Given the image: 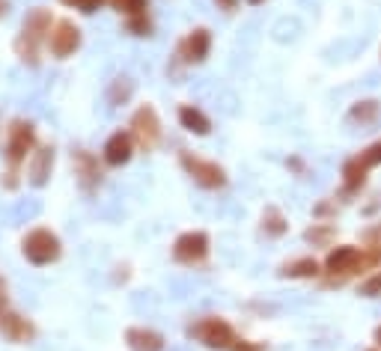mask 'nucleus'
<instances>
[{"instance_id": "obj_18", "label": "nucleus", "mask_w": 381, "mask_h": 351, "mask_svg": "<svg viewBox=\"0 0 381 351\" xmlns=\"http://www.w3.org/2000/svg\"><path fill=\"white\" fill-rule=\"evenodd\" d=\"M286 274H292V277H307V274H316V262H313V259H301V262H295L292 268H286Z\"/></svg>"}, {"instance_id": "obj_24", "label": "nucleus", "mask_w": 381, "mask_h": 351, "mask_svg": "<svg viewBox=\"0 0 381 351\" xmlns=\"http://www.w3.org/2000/svg\"><path fill=\"white\" fill-rule=\"evenodd\" d=\"M218 6H224V9H236V0H218Z\"/></svg>"}, {"instance_id": "obj_16", "label": "nucleus", "mask_w": 381, "mask_h": 351, "mask_svg": "<svg viewBox=\"0 0 381 351\" xmlns=\"http://www.w3.org/2000/svg\"><path fill=\"white\" fill-rule=\"evenodd\" d=\"M357 259V250H352V247H339V250H334V253L328 256V268L330 271H343L346 265H352Z\"/></svg>"}, {"instance_id": "obj_27", "label": "nucleus", "mask_w": 381, "mask_h": 351, "mask_svg": "<svg viewBox=\"0 0 381 351\" xmlns=\"http://www.w3.org/2000/svg\"><path fill=\"white\" fill-rule=\"evenodd\" d=\"M378 339H381V330H378Z\"/></svg>"}, {"instance_id": "obj_23", "label": "nucleus", "mask_w": 381, "mask_h": 351, "mask_svg": "<svg viewBox=\"0 0 381 351\" xmlns=\"http://www.w3.org/2000/svg\"><path fill=\"white\" fill-rule=\"evenodd\" d=\"M378 289H381V277H375L373 283H366V286H364V292H366V295H373V292H378Z\"/></svg>"}, {"instance_id": "obj_4", "label": "nucleus", "mask_w": 381, "mask_h": 351, "mask_svg": "<svg viewBox=\"0 0 381 351\" xmlns=\"http://www.w3.org/2000/svg\"><path fill=\"white\" fill-rule=\"evenodd\" d=\"M48 48H51V54L57 60L72 57L78 48H81V30H78V24L69 21V18H60V21H54L51 33H48Z\"/></svg>"}, {"instance_id": "obj_8", "label": "nucleus", "mask_w": 381, "mask_h": 351, "mask_svg": "<svg viewBox=\"0 0 381 351\" xmlns=\"http://www.w3.org/2000/svg\"><path fill=\"white\" fill-rule=\"evenodd\" d=\"M206 250H209L206 233H185V235L176 242L173 256L179 259V262H188V265H190V262H197V259H203Z\"/></svg>"}, {"instance_id": "obj_5", "label": "nucleus", "mask_w": 381, "mask_h": 351, "mask_svg": "<svg viewBox=\"0 0 381 351\" xmlns=\"http://www.w3.org/2000/svg\"><path fill=\"white\" fill-rule=\"evenodd\" d=\"M190 336H197L200 343L209 348H233L236 345V334L224 318H206V322L194 325L190 327Z\"/></svg>"}, {"instance_id": "obj_11", "label": "nucleus", "mask_w": 381, "mask_h": 351, "mask_svg": "<svg viewBox=\"0 0 381 351\" xmlns=\"http://www.w3.org/2000/svg\"><path fill=\"white\" fill-rule=\"evenodd\" d=\"M128 158H132V134H125V132L110 134L105 143V161L110 167H123Z\"/></svg>"}, {"instance_id": "obj_13", "label": "nucleus", "mask_w": 381, "mask_h": 351, "mask_svg": "<svg viewBox=\"0 0 381 351\" xmlns=\"http://www.w3.org/2000/svg\"><path fill=\"white\" fill-rule=\"evenodd\" d=\"M75 170H78V179H81V188L84 190H93L98 185V179H102V170H98L96 158L89 152H75Z\"/></svg>"}, {"instance_id": "obj_22", "label": "nucleus", "mask_w": 381, "mask_h": 351, "mask_svg": "<svg viewBox=\"0 0 381 351\" xmlns=\"http://www.w3.org/2000/svg\"><path fill=\"white\" fill-rule=\"evenodd\" d=\"M6 304H9V286H6V280L0 277V316L6 313Z\"/></svg>"}, {"instance_id": "obj_19", "label": "nucleus", "mask_w": 381, "mask_h": 351, "mask_svg": "<svg viewBox=\"0 0 381 351\" xmlns=\"http://www.w3.org/2000/svg\"><path fill=\"white\" fill-rule=\"evenodd\" d=\"M63 3H72V6H78V9H81V12H96V9L98 6H102L105 3V0H63Z\"/></svg>"}, {"instance_id": "obj_10", "label": "nucleus", "mask_w": 381, "mask_h": 351, "mask_svg": "<svg viewBox=\"0 0 381 351\" xmlns=\"http://www.w3.org/2000/svg\"><path fill=\"white\" fill-rule=\"evenodd\" d=\"M0 334H3L9 343H30V339L36 336V327L27 322L24 316H18V313H6L0 316Z\"/></svg>"}, {"instance_id": "obj_9", "label": "nucleus", "mask_w": 381, "mask_h": 351, "mask_svg": "<svg viewBox=\"0 0 381 351\" xmlns=\"http://www.w3.org/2000/svg\"><path fill=\"white\" fill-rule=\"evenodd\" d=\"M51 170H54V149L51 146H42L33 152V161L27 167V182L33 188H42L48 185V179H51Z\"/></svg>"}, {"instance_id": "obj_12", "label": "nucleus", "mask_w": 381, "mask_h": 351, "mask_svg": "<svg viewBox=\"0 0 381 351\" xmlns=\"http://www.w3.org/2000/svg\"><path fill=\"white\" fill-rule=\"evenodd\" d=\"M125 339L132 351H164V336L149 327H128Z\"/></svg>"}, {"instance_id": "obj_1", "label": "nucleus", "mask_w": 381, "mask_h": 351, "mask_svg": "<svg viewBox=\"0 0 381 351\" xmlns=\"http://www.w3.org/2000/svg\"><path fill=\"white\" fill-rule=\"evenodd\" d=\"M51 12L48 9H33L27 18H24V27H21V36H18L15 42V51L18 57L24 60V63L36 66L39 60V45L48 39V33H51Z\"/></svg>"}, {"instance_id": "obj_17", "label": "nucleus", "mask_w": 381, "mask_h": 351, "mask_svg": "<svg viewBox=\"0 0 381 351\" xmlns=\"http://www.w3.org/2000/svg\"><path fill=\"white\" fill-rule=\"evenodd\" d=\"M114 6L119 12H128V15H140L146 9V0H114Z\"/></svg>"}, {"instance_id": "obj_25", "label": "nucleus", "mask_w": 381, "mask_h": 351, "mask_svg": "<svg viewBox=\"0 0 381 351\" xmlns=\"http://www.w3.org/2000/svg\"><path fill=\"white\" fill-rule=\"evenodd\" d=\"M3 9H6V0H0V12H3Z\"/></svg>"}, {"instance_id": "obj_3", "label": "nucleus", "mask_w": 381, "mask_h": 351, "mask_svg": "<svg viewBox=\"0 0 381 351\" xmlns=\"http://www.w3.org/2000/svg\"><path fill=\"white\" fill-rule=\"evenodd\" d=\"M21 250H24V256H27V262L30 265H39V268L57 262L60 253H63L60 238L51 233V229H45V226L30 229V233L24 235V242H21Z\"/></svg>"}, {"instance_id": "obj_15", "label": "nucleus", "mask_w": 381, "mask_h": 351, "mask_svg": "<svg viewBox=\"0 0 381 351\" xmlns=\"http://www.w3.org/2000/svg\"><path fill=\"white\" fill-rule=\"evenodd\" d=\"M209 30H194L185 42V60H203L209 54Z\"/></svg>"}, {"instance_id": "obj_6", "label": "nucleus", "mask_w": 381, "mask_h": 351, "mask_svg": "<svg viewBox=\"0 0 381 351\" xmlns=\"http://www.w3.org/2000/svg\"><path fill=\"white\" fill-rule=\"evenodd\" d=\"M182 167L190 173V179L200 185V188H220L227 182V176H224V170H220L218 164L212 161H203V158H194V155H182Z\"/></svg>"}, {"instance_id": "obj_2", "label": "nucleus", "mask_w": 381, "mask_h": 351, "mask_svg": "<svg viewBox=\"0 0 381 351\" xmlns=\"http://www.w3.org/2000/svg\"><path fill=\"white\" fill-rule=\"evenodd\" d=\"M33 146H36L33 125L24 123V119H15V123L9 125V140H6V161H9L6 188H15V170L27 158V152H33Z\"/></svg>"}, {"instance_id": "obj_26", "label": "nucleus", "mask_w": 381, "mask_h": 351, "mask_svg": "<svg viewBox=\"0 0 381 351\" xmlns=\"http://www.w3.org/2000/svg\"><path fill=\"white\" fill-rule=\"evenodd\" d=\"M250 3H254V6H256V3H263V0H250Z\"/></svg>"}, {"instance_id": "obj_21", "label": "nucleus", "mask_w": 381, "mask_h": 351, "mask_svg": "<svg viewBox=\"0 0 381 351\" xmlns=\"http://www.w3.org/2000/svg\"><path fill=\"white\" fill-rule=\"evenodd\" d=\"M378 161H381V143H375L364 158H360V164H364V167H373V164H378Z\"/></svg>"}, {"instance_id": "obj_20", "label": "nucleus", "mask_w": 381, "mask_h": 351, "mask_svg": "<svg viewBox=\"0 0 381 351\" xmlns=\"http://www.w3.org/2000/svg\"><path fill=\"white\" fill-rule=\"evenodd\" d=\"M128 27H132L137 36H146V33H149V21L143 18V12H140V15H132V21H128Z\"/></svg>"}, {"instance_id": "obj_7", "label": "nucleus", "mask_w": 381, "mask_h": 351, "mask_svg": "<svg viewBox=\"0 0 381 351\" xmlns=\"http://www.w3.org/2000/svg\"><path fill=\"white\" fill-rule=\"evenodd\" d=\"M132 128H134V137L146 149H152L158 143V137H161V125H158V116L152 107H140L132 119Z\"/></svg>"}, {"instance_id": "obj_14", "label": "nucleus", "mask_w": 381, "mask_h": 351, "mask_svg": "<svg viewBox=\"0 0 381 351\" xmlns=\"http://www.w3.org/2000/svg\"><path fill=\"white\" fill-rule=\"evenodd\" d=\"M179 123H182V128H188V132H194V134H209V128H212L203 110H197L190 105H185L182 110H179Z\"/></svg>"}]
</instances>
